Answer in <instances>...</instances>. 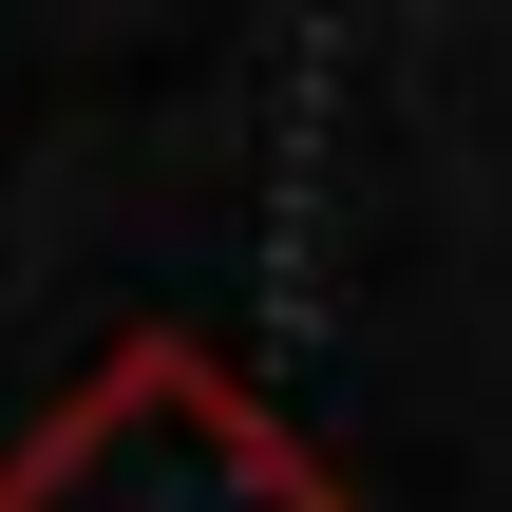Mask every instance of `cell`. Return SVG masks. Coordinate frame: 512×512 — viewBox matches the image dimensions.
I'll return each instance as SVG.
<instances>
[{
  "instance_id": "obj_1",
  "label": "cell",
  "mask_w": 512,
  "mask_h": 512,
  "mask_svg": "<svg viewBox=\"0 0 512 512\" xmlns=\"http://www.w3.org/2000/svg\"><path fill=\"white\" fill-rule=\"evenodd\" d=\"M0 512H361L209 342H114L19 456H0Z\"/></svg>"
}]
</instances>
